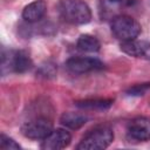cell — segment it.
Instances as JSON below:
<instances>
[{"mask_svg": "<svg viewBox=\"0 0 150 150\" xmlns=\"http://www.w3.org/2000/svg\"><path fill=\"white\" fill-rule=\"evenodd\" d=\"M112 101L105 98H90L75 102V105L84 110H107L111 107Z\"/></svg>", "mask_w": 150, "mask_h": 150, "instance_id": "7c38bea8", "label": "cell"}, {"mask_svg": "<svg viewBox=\"0 0 150 150\" xmlns=\"http://www.w3.org/2000/svg\"><path fill=\"white\" fill-rule=\"evenodd\" d=\"M111 2H118V1H121V0H110Z\"/></svg>", "mask_w": 150, "mask_h": 150, "instance_id": "2e32d148", "label": "cell"}, {"mask_svg": "<svg viewBox=\"0 0 150 150\" xmlns=\"http://www.w3.org/2000/svg\"><path fill=\"white\" fill-rule=\"evenodd\" d=\"M110 28L112 35L121 41L134 40L141 33V25L129 15H118L114 18Z\"/></svg>", "mask_w": 150, "mask_h": 150, "instance_id": "277c9868", "label": "cell"}, {"mask_svg": "<svg viewBox=\"0 0 150 150\" xmlns=\"http://www.w3.org/2000/svg\"><path fill=\"white\" fill-rule=\"evenodd\" d=\"M0 148L4 150H16L20 149V145L11 137L6 136L5 134L0 135Z\"/></svg>", "mask_w": 150, "mask_h": 150, "instance_id": "5bb4252c", "label": "cell"}, {"mask_svg": "<svg viewBox=\"0 0 150 150\" xmlns=\"http://www.w3.org/2000/svg\"><path fill=\"white\" fill-rule=\"evenodd\" d=\"M57 11L60 16L71 25H84L91 20V11L82 0H60Z\"/></svg>", "mask_w": 150, "mask_h": 150, "instance_id": "6da1fadb", "label": "cell"}, {"mask_svg": "<svg viewBox=\"0 0 150 150\" xmlns=\"http://www.w3.org/2000/svg\"><path fill=\"white\" fill-rule=\"evenodd\" d=\"M47 11V5L43 0H35L30 4H28L23 11H22V18L27 22H38L40 21Z\"/></svg>", "mask_w": 150, "mask_h": 150, "instance_id": "30bf717a", "label": "cell"}, {"mask_svg": "<svg viewBox=\"0 0 150 150\" xmlns=\"http://www.w3.org/2000/svg\"><path fill=\"white\" fill-rule=\"evenodd\" d=\"M87 121H88V117L84 114L73 112V111L62 114V116L60 118L61 124L69 129H80L82 125L86 124Z\"/></svg>", "mask_w": 150, "mask_h": 150, "instance_id": "8fae6325", "label": "cell"}, {"mask_svg": "<svg viewBox=\"0 0 150 150\" xmlns=\"http://www.w3.org/2000/svg\"><path fill=\"white\" fill-rule=\"evenodd\" d=\"M128 137L137 142L150 141V120L146 117H136L129 122L127 129Z\"/></svg>", "mask_w": 150, "mask_h": 150, "instance_id": "ba28073f", "label": "cell"}, {"mask_svg": "<svg viewBox=\"0 0 150 150\" xmlns=\"http://www.w3.org/2000/svg\"><path fill=\"white\" fill-rule=\"evenodd\" d=\"M121 50L137 59L150 60V43L146 41H142V40L139 41L136 39L129 41H122Z\"/></svg>", "mask_w": 150, "mask_h": 150, "instance_id": "9c48e42d", "label": "cell"}, {"mask_svg": "<svg viewBox=\"0 0 150 150\" xmlns=\"http://www.w3.org/2000/svg\"><path fill=\"white\" fill-rule=\"evenodd\" d=\"M67 69L73 74H84L93 70H100L103 68V63L96 57H70L66 62Z\"/></svg>", "mask_w": 150, "mask_h": 150, "instance_id": "8992f818", "label": "cell"}, {"mask_svg": "<svg viewBox=\"0 0 150 150\" xmlns=\"http://www.w3.org/2000/svg\"><path fill=\"white\" fill-rule=\"evenodd\" d=\"M53 131V123L46 117H36L25 122L21 127V132L25 137L34 141L45 139Z\"/></svg>", "mask_w": 150, "mask_h": 150, "instance_id": "5b68a950", "label": "cell"}, {"mask_svg": "<svg viewBox=\"0 0 150 150\" xmlns=\"http://www.w3.org/2000/svg\"><path fill=\"white\" fill-rule=\"evenodd\" d=\"M71 135L64 129H53V131L42 139L41 149L43 150H61L70 144Z\"/></svg>", "mask_w": 150, "mask_h": 150, "instance_id": "52a82bcc", "label": "cell"}, {"mask_svg": "<svg viewBox=\"0 0 150 150\" xmlns=\"http://www.w3.org/2000/svg\"><path fill=\"white\" fill-rule=\"evenodd\" d=\"M32 67V61L27 53L23 50H1V74L5 75L7 71L26 73Z\"/></svg>", "mask_w": 150, "mask_h": 150, "instance_id": "3957f363", "label": "cell"}, {"mask_svg": "<svg viewBox=\"0 0 150 150\" xmlns=\"http://www.w3.org/2000/svg\"><path fill=\"white\" fill-rule=\"evenodd\" d=\"M114 139V131L109 125H97L88 131L77 144V150H103Z\"/></svg>", "mask_w": 150, "mask_h": 150, "instance_id": "7a4b0ae2", "label": "cell"}, {"mask_svg": "<svg viewBox=\"0 0 150 150\" xmlns=\"http://www.w3.org/2000/svg\"><path fill=\"white\" fill-rule=\"evenodd\" d=\"M100 41L95 36L89 34H83L77 40V48L84 53H96L100 50Z\"/></svg>", "mask_w": 150, "mask_h": 150, "instance_id": "4fadbf2b", "label": "cell"}, {"mask_svg": "<svg viewBox=\"0 0 150 150\" xmlns=\"http://www.w3.org/2000/svg\"><path fill=\"white\" fill-rule=\"evenodd\" d=\"M149 89H150V83L135 84L127 90V94L129 96H139V95H144Z\"/></svg>", "mask_w": 150, "mask_h": 150, "instance_id": "9a60e30c", "label": "cell"}]
</instances>
